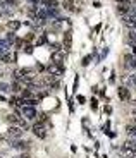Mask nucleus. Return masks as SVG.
Here are the masks:
<instances>
[{
	"label": "nucleus",
	"instance_id": "f257e3e1",
	"mask_svg": "<svg viewBox=\"0 0 136 158\" xmlns=\"http://www.w3.org/2000/svg\"><path fill=\"white\" fill-rule=\"evenodd\" d=\"M22 136V129L21 127H16V126H10L9 129H7V136L9 139H19V137Z\"/></svg>",
	"mask_w": 136,
	"mask_h": 158
},
{
	"label": "nucleus",
	"instance_id": "f03ea898",
	"mask_svg": "<svg viewBox=\"0 0 136 158\" xmlns=\"http://www.w3.org/2000/svg\"><path fill=\"white\" fill-rule=\"evenodd\" d=\"M47 69H49V72H50V76H55V77H60L62 74H64V67L62 66H59V64H50L49 67H47Z\"/></svg>",
	"mask_w": 136,
	"mask_h": 158
},
{
	"label": "nucleus",
	"instance_id": "7ed1b4c3",
	"mask_svg": "<svg viewBox=\"0 0 136 158\" xmlns=\"http://www.w3.org/2000/svg\"><path fill=\"white\" fill-rule=\"evenodd\" d=\"M29 141H19V139H10V146L14 149H28L29 148Z\"/></svg>",
	"mask_w": 136,
	"mask_h": 158
},
{
	"label": "nucleus",
	"instance_id": "20e7f679",
	"mask_svg": "<svg viewBox=\"0 0 136 158\" xmlns=\"http://www.w3.org/2000/svg\"><path fill=\"white\" fill-rule=\"evenodd\" d=\"M71 48H72V33L67 31V33H64V50L69 52Z\"/></svg>",
	"mask_w": 136,
	"mask_h": 158
},
{
	"label": "nucleus",
	"instance_id": "39448f33",
	"mask_svg": "<svg viewBox=\"0 0 136 158\" xmlns=\"http://www.w3.org/2000/svg\"><path fill=\"white\" fill-rule=\"evenodd\" d=\"M64 55H66V50H64V52H62V50H59V52H53V53H52V62H53V64H59V66H62Z\"/></svg>",
	"mask_w": 136,
	"mask_h": 158
},
{
	"label": "nucleus",
	"instance_id": "423d86ee",
	"mask_svg": "<svg viewBox=\"0 0 136 158\" xmlns=\"http://www.w3.org/2000/svg\"><path fill=\"white\" fill-rule=\"evenodd\" d=\"M117 95H119V98H121L122 101H129V98H131V95H129V89L124 88V86H121V88L117 89Z\"/></svg>",
	"mask_w": 136,
	"mask_h": 158
},
{
	"label": "nucleus",
	"instance_id": "0eeeda50",
	"mask_svg": "<svg viewBox=\"0 0 136 158\" xmlns=\"http://www.w3.org/2000/svg\"><path fill=\"white\" fill-rule=\"evenodd\" d=\"M33 132H35V136L41 137V139L47 136V132H45V127L41 126V124H35V126H33Z\"/></svg>",
	"mask_w": 136,
	"mask_h": 158
},
{
	"label": "nucleus",
	"instance_id": "6e6552de",
	"mask_svg": "<svg viewBox=\"0 0 136 158\" xmlns=\"http://www.w3.org/2000/svg\"><path fill=\"white\" fill-rule=\"evenodd\" d=\"M22 114H24V117H26V118L38 117V115H36V110L33 108V107H22Z\"/></svg>",
	"mask_w": 136,
	"mask_h": 158
},
{
	"label": "nucleus",
	"instance_id": "1a4fd4ad",
	"mask_svg": "<svg viewBox=\"0 0 136 158\" xmlns=\"http://www.w3.org/2000/svg\"><path fill=\"white\" fill-rule=\"evenodd\" d=\"M16 58H17V57H16V55L12 57V53H9V52H7V53H4V55H0V60L4 62V64H9V62L16 60Z\"/></svg>",
	"mask_w": 136,
	"mask_h": 158
},
{
	"label": "nucleus",
	"instance_id": "9d476101",
	"mask_svg": "<svg viewBox=\"0 0 136 158\" xmlns=\"http://www.w3.org/2000/svg\"><path fill=\"white\" fill-rule=\"evenodd\" d=\"M10 48V43H7L5 40H0V55H4V53H7Z\"/></svg>",
	"mask_w": 136,
	"mask_h": 158
},
{
	"label": "nucleus",
	"instance_id": "9b49d317",
	"mask_svg": "<svg viewBox=\"0 0 136 158\" xmlns=\"http://www.w3.org/2000/svg\"><path fill=\"white\" fill-rule=\"evenodd\" d=\"M124 151H129V149H136V139H129L124 143Z\"/></svg>",
	"mask_w": 136,
	"mask_h": 158
},
{
	"label": "nucleus",
	"instance_id": "f8f14e48",
	"mask_svg": "<svg viewBox=\"0 0 136 158\" xmlns=\"http://www.w3.org/2000/svg\"><path fill=\"white\" fill-rule=\"evenodd\" d=\"M117 12L122 14V16H127V14H129V7H127L126 4H119L117 5Z\"/></svg>",
	"mask_w": 136,
	"mask_h": 158
},
{
	"label": "nucleus",
	"instance_id": "ddd939ff",
	"mask_svg": "<svg viewBox=\"0 0 136 158\" xmlns=\"http://www.w3.org/2000/svg\"><path fill=\"white\" fill-rule=\"evenodd\" d=\"M41 4L47 5L49 9H57V7H59V4L55 2V0H41Z\"/></svg>",
	"mask_w": 136,
	"mask_h": 158
},
{
	"label": "nucleus",
	"instance_id": "4468645a",
	"mask_svg": "<svg viewBox=\"0 0 136 158\" xmlns=\"http://www.w3.org/2000/svg\"><path fill=\"white\" fill-rule=\"evenodd\" d=\"M62 7L66 10H74V2H72V0H64V2H62Z\"/></svg>",
	"mask_w": 136,
	"mask_h": 158
},
{
	"label": "nucleus",
	"instance_id": "2eb2a0df",
	"mask_svg": "<svg viewBox=\"0 0 136 158\" xmlns=\"http://www.w3.org/2000/svg\"><path fill=\"white\" fill-rule=\"evenodd\" d=\"M7 120H9V122H12V124H21V118H19L16 114H10V115H7Z\"/></svg>",
	"mask_w": 136,
	"mask_h": 158
},
{
	"label": "nucleus",
	"instance_id": "dca6fc26",
	"mask_svg": "<svg viewBox=\"0 0 136 158\" xmlns=\"http://www.w3.org/2000/svg\"><path fill=\"white\" fill-rule=\"evenodd\" d=\"M19 28H21V22H19V21H10V22H9V29L17 31Z\"/></svg>",
	"mask_w": 136,
	"mask_h": 158
},
{
	"label": "nucleus",
	"instance_id": "f3484780",
	"mask_svg": "<svg viewBox=\"0 0 136 158\" xmlns=\"http://www.w3.org/2000/svg\"><path fill=\"white\" fill-rule=\"evenodd\" d=\"M5 41H7V43H12V41H16V35H14V31L7 33V36H5Z\"/></svg>",
	"mask_w": 136,
	"mask_h": 158
},
{
	"label": "nucleus",
	"instance_id": "a211bd4d",
	"mask_svg": "<svg viewBox=\"0 0 136 158\" xmlns=\"http://www.w3.org/2000/svg\"><path fill=\"white\" fill-rule=\"evenodd\" d=\"M127 84H129V86H136V74L129 76V79H127Z\"/></svg>",
	"mask_w": 136,
	"mask_h": 158
},
{
	"label": "nucleus",
	"instance_id": "6ab92c4d",
	"mask_svg": "<svg viewBox=\"0 0 136 158\" xmlns=\"http://www.w3.org/2000/svg\"><path fill=\"white\" fill-rule=\"evenodd\" d=\"M127 158H136V149H129V151H124Z\"/></svg>",
	"mask_w": 136,
	"mask_h": 158
},
{
	"label": "nucleus",
	"instance_id": "aec40b11",
	"mask_svg": "<svg viewBox=\"0 0 136 158\" xmlns=\"http://www.w3.org/2000/svg\"><path fill=\"white\" fill-rule=\"evenodd\" d=\"M36 43H38V45H43V43H47V35H41V36L38 38V41H36Z\"/></svg>",
	"mask_w": 136,
	"mask_h": 158
},
{
	"label": "nucleus",
	"instance_id": "412c9836",
	"mask_svg": "<svg viewBox=\"0 0 136 158\" xmlns=\"http://www.w3.org/2000/svg\"><path fill=\"white\" fill-rule=\"evenodd\" d=\"M22 50H24L26 53H33V47H31L29 43H26V45H24V48H22Z\"/></svg>",
	"mask_w": 136,
	"mask_h": 158
},
{
	"label": "nucleus",
	"instance_id": "4be33fe9",
	"mask_svg": "<svg viewBox=\"0 0 136 158\" xmlns=\"http://www.w3.org/2000/svg\"><path fill=\"white\" fill-rule=\"evenodd\" d=\"M90 62H91V55H88V57H84V58H83V62H81V64H83V66L86 67L88 64H90Z\"/></svg>",
	"mask_w": 136,
	"mask_h": 158
},
{
	"label": "nucleus",
	"instance_id": "5701e85b",
	"mask_svg": "<svg viewBox=\"0 0 136 158\" xmlns=\"http://www.w3.org/2000/svg\"><path fill=\"white\" fill-rule=\"evenodd\" d=\"M9 84H5V83H0V89H2V91H9Z\"/></svg>",
	"mask_w": 136,
	"mask_h": 158
},
{
	"label": "nucleus",
	"instance_id": "b1692460",
	"mask_svg": "<svg viewBox=\"0 0 136 158\" xmlns=\"http://www.w3.org/2000/svg\"><path fill=\"white\" fill-rule=\"evenodd\" d=\"M91 108H93V110H97V108H98V100H95V98L91 100Z\"/></svg>",
	"mask_w": 136,
	"mask_h": 158
},
{
	"label": "nucleus",
	"instance_id": "393cba45",
	"mask_svg": "<svg viewBox=\"0 0 136 158\" xmlns=\"http://www.w3.org/2000/svg\"><path fill=\"white\" fill-rule=\"evenodd\" d=\"M16 158H31L28 153H22V155H19V156H16Z\"/></svg>",
	"mask_w": 136,
	"mask_h": 158
},
{
	"label": "nucleus",
	"instance_id": "a878e982",
	"mask_svg": "<svg viewBox=\"0 0 136 158\" xmlns=\"http://www.w3.org/2000/svg\"><path fill=\"white\" fill-rule=\"evenodd\" d=\"M115 2H119V4H129V2H131V0H115Z\"/></svg>",
	"mask_w": 136,
	"mask_h": 158
},
{
	"label": "nucleus",
	"instance_id": "bb28decb",
	"mask_svg": "<svg viewBox=\"0 0 136 158\" xmlns=\"http://www.w3.org/2000/svg\"><path fill=\"white\" fill-rule=\"evenodd\" d=\"M78 101H79V103H84V101H86V98H84V96H78Z\"/></svg>",
	"mask_w": 136,
	"mask_h": 158
},
{
	"label": "nucleus",
	"instance_id": "cd10ccee",
	"mask_svg": "<svg viewBox=\"0 0 136 158\" xmlns=\"http://www.w3.org/2000/svg\"><path fill=\"white\" fill-rule=\"evenodd\" d=\"M31 40H33V33H29V35L26 36V41H31Z\"/></svg>",
	"mask_w": 136,
	"mask_h": 158
},
{
	"label": "nucleus",
	"instance_id": "c85d7f7f",
	"mask_svg": "<svg viewBox=\"0 0 136 158\" xmlns=\"http://www.w3.org/2000/svg\"><path fill=\"white\" fill-rule=\"evenodd\" d=\"M110 112H112V108H110V107L107 105V107H105V114H110Z\"/></svg>",
	"mask_w": 136,
	"mask_h": 158
},
{
	"label": "nucleus",
	"instance_id": "c756f323",
	"mask_svg": "<svg viewBox=\"0 0 136 158\" xmlns=\"http://www.w3.org/2000/svg\"><path fill=\"white\" fill-rule=\"evenodd\" d=\"M28 2H31V4H36V2H40V0H28Z\"/></svg>",
	"mask_w": 136,
	"mask_h": 158
},
{
	"label": "nucleus",
	"instance_id": "7c9ffc66",
	"mask_svg": "<svg viewBox=\"0 0 136 158\" xmlns=\"http://www.w3.org/2000/svg\"><path fill=\"white\" fill-rule=\"evenodd\" d=\"M0 101H4V96H2V95H0Z\"/></svg>",
	"mask_w": 136,
	"mask_h": 158
},
{
	"label": "nucleus",
	"instance_id": "2f4dec72",
	"mask_svg": "<svg viewBox=\"0 0 136 158\" xmlns=\"http://www.w3.org/2000/svg\"><path fill=\"white\" fill-rule=\"evenodd\" d=\"M134 122H136V115H134Z\"/></svg>",
	"mask_w": 136,
	"mask_h": 158
},
{
	"label": "nucleus",
	"instance_id": "473e14b6",
	"mask_svg": "<svg viewBox=\"0 0 136 158\" xmlns=\"http://www.w3.org/2000/svg\"><path fill=\"white\" fill-rule=\"evenodd\" d=\"M0 16H2V10H0Z\"/></svg>",
	"mask_w": 136,
	"mask_h": 158
},
{
	"label": "nucleus",
	"instance_id": "72a5a7b5",
	"mask_svg": "<svg viewBox=\"0 0 136 158\" xmlns=\"http://www.w3.org/2000/svg\"><path fill=\"white\" fill-rule=\"evenodd\" d=\"M134 105H136V100H134Z\"/></svg>",
	"mask_w": 136,
	"mask_h": 158
}]
</instances>
